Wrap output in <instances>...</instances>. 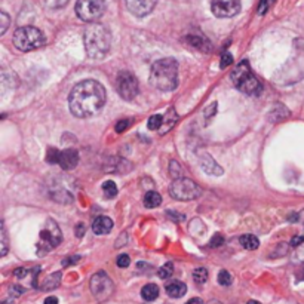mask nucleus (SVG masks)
Masks as SVG:
<instances>
[{
    "instance_id": "nucleus-1",
    "label": "nucleus",
    "mask_w": 304,
    "mask_h": 304,
    "mask_svg": "<svg viewBox=\"0 0 304 304\" xmlns=\"http://www.w3.org/2000/svg\"><path fill=\"white\" fill-rule=\"evenodd\" d=\"M107 101L105 89L100 82L86 79L79 82L69 95V107L73 116L79 119L95 116Z\"/></svg>"
},
{
    "instance_id": "nucleus-2",
    "label": "nucleus",
    "mask_w": 304,
    "mask_h": 304,
    "mask_svg": "<svg viewBox=\"0 0 304 304\" xmlns=\"http://www.w3.org/2000/svg\"><path fill=\"white\" fill-rule=\"evenodd\" d=\"M150 83L163 92L174 91L178 86V63L174 58L156 61L150 70Z\"/></svg>"
},
{
    "instance_id": "nucleus-3",
    "label": "nucleus",
    "mask_w": 304,
    "mask_h": 304,
    "mask_svg": "<svg viewBox=\"0 0 304 304\" xmlns=\"http://www.w3.org/2000/svg\"><path fill=\"white\" fill-rule=\"evenodd\" d=\"M83 43L86 54L92 60H102L111 45V36L107 27L98 22H92L83 33Z\"/></svg>"
},
{
    "instance_id": "nucleus-4",
    "label": "nucleus",
    "mask_w": 304,
    "mask_h": 304,
    "mask_svg": "<svg viewBox=\"0 0 304 304\" xmlns=\"http://www.w3.org/2000/svg\"><path fill=\"white\" fill-rule=\"evenodd\" d=\"M230 77L233 80V85L246 95H260L263 91V86L255 77V75L251 72L248 61H242L240 64H237V67L231 72Z\"/></svg>"
},
{
    "instance_id": "nucleus-5",
    "label": "nucleus",
    "mask_w": 304,
    "mask_h": 304,
    "mask_svg": "<svg viewBox=\"0 0 304 304\" xmlns=\"http://www.w3.org/2000/svg\"><path fill=\"white\" fill-rule=\"evenodd\" d=\"M12 42H13V46L18 51L30 52V51H34V49H39L45 43V37H43V33L39 28L27 25V27L18 28L13 33Z\"/></svg>"
},
{
    "instance_id": "nucleus-6",
    "label": "nucleus",
    "mask_w": 304,
    "mask_h": 304,
    "mask_svg": "<svg viewBox=\"0 0 304 304\" xmlns=\"http://www.w3.org/2000/svg\"><path fill=\"white\" fill-rule=\"evenodd\" d=\"M63 242V233L54 220H46L45 227L40 230V237L37 242V254L45 255Z\"/></svg>"
},
{
    "instance_id": "nucleus-7",
    "label": "nucleus",
    "mask_w": 304,
    "mask_h": 304,
    "mask_svg": "<svg viewBox=\"0 0 304 304\" xmlns=\"http://www.w3.org/2000/svg\"><path fill=\"white\" fill-rule=\"evenodd\" d=\"M169 195L177 199V201H195L202 195L201 187L190 178H177L172 181L171 187H169Z\"/></svg>"
},
{
    "instance_id": "nucleus-8",
    "label": "nucleus",
    "mask_w": 304,
    "mask_h": 304,
    "mask_svg": "<svg viewBox=\"0 0 304 304\" xmlns=\"http://www.w3.org/2000/svg\"><path fill=\"white\" fill-rule=\"evenodd\" d=\"M105 10L104 0H77L76 1V15L86 22H95L102 16Z\"/></svg>"
},
{
    "instance_id": "nucleus-9",
    "label": "nucleus",
    "mask_w": 304,
    "mask_h": 304,
    "mask_svg": "<svg viewBox=\"0 0 304 304\" xmlns=\"http://www.w3.org/2000/svg\"><path fill=\"white\" fill-rule=\"evenodd\" d=\"M89 288L95 300L100 303L108 300L114 293V284L105 272H98L91 278Z\"/></svg>"
},
{
    "instance_id": "nucleus-10",
    "label": "nucleus",
    "mask_w": 304,
    "mask_h": 304,
    "mask_svg": "<svg viewBox=\"0 0 304 304\" xmlns=\"http://www.w3.org/2000/svg\"><path fill=\"white\" fill-rule=\"evenodd\" d=\"M116 86H117L119 95L126 101L134 100L138 94V80L131 72H120L117 75Z\"/></svg>"
},
{
    "instance_id": "nucleus-11",
    "label": "nucleus",
    "mask_w": 304,
    "mask_h": 304,
    "mask_svg": "<svg viewBox=\"0 0 304 304\" xmlns=\"http://www.w3.org/2000/svg\"><path fill=\"white\" fill-rule=\"evenodd\" d=\"M211 10L218 18H231L240 10V0H211Z\"/></svg>"
},
{
    "instance_id": "nucleus-12",
    "label": "nucleus",
    "mask_w": 304,
    "mask_h": 304,
    "mask_svg": "<svg viewBox=\"0 0 304 304\" xmlns=\"http://www.w3.org/2000/svg\"><path fill=\"white\" fill-rule=\"evenodd\" d=\"M125 3L129 12L135 16H146L154 9L157 0H125Z\"/></svg>"
},
{
    "instance_id": "nucleus-13",
    "label": "nucleus",
    "mask_w": 304,
    "mask_h": 304,
    "mask_svg": "<svg viewBox=\"0 0 304 304\" xmlns=\"http://www.w3.org/2000/svg\"><path fill=\"white\" fill-rule=\"evenodd\" d=\"M79 163V153L75 149H67V150H61L60 153V159H58V165L64 169V171H70L75 169Z\"/></svg>"
},
{
    "instance_id": "nucleus-14",
    "label": "nucleus",
    "mask_w": 304,
    "mask_h": 304,
    "mask_svg": "<svg viewBox=\"0 0 304 304\" xmlns=\"http://www.w3.org/2000/svg\"><path fill=\"white\" fill-rule=\"evenodd\" d=\"M201 168L208 175H215V177L223 175V168L209 154H203L201 157Z\"/></svg>"
},
{
    "instance_id": "nucleus-15",
    "label": "nucleus",
    "mask_w": 304,
    "mask_h": 304,
    "mask_svg": "<svg viewBox=\"0 0 304 304\" xmlns=\"http://www.w3.org/2000/svg\"><path fill=\"white\" fill-rule=\"evenodd\" d=\"M111 228H113V221H111V218L104 217V215L95 218V221L92 223V230H94V233H95V234H100V236L110 233Z\"/></svg>"
},
{
    "instance_id": "nucleus-16",
    "label": "nucleus",
    "mask_w": 304,
    "mask_h": 304,
    "mask_svg": "<svg viewBox=\"0 0 304 304\" xmlns=\"http://www.w3.org/2000/svg\"><path fill=\"white\" fill-rule=\"evenodd\" d=\"M187 293V287L181 281H172L166 285V294L171 299H181Z\"/></svg>"
},
{
    "instance_id": "nucleus-17",
    "label": "nucleus",
    "mask_w": 304,
    "mask_h": 304,
    "mask_svg": "<svg viewBox=\"0 0 304 304\" xmlns=\"http://www.w3.org/2000/svg\"><path fill=\"white\" fill-rule=\"evenodd\" d=\"M186 40L189 42L190 46H193V48H196V49H199V51H203V52L211 51V43H209V40H208L205 36H201V34H189V36L186 37Z\"/></svg>"
},
{
    "instance_id": "nucleus-18",
    "label": "nucleus",
    "mask_w": 304,
    "mask_h": 304,
    "mask_svg": "<svg viewBox=\"0 0 304 304\" xmlns=\"http://www.w3.org/2000/svg\"><path fill=\"white\" fill-rule=\"evenodd\" d=\"M288 116H290V110L282 104H276L272 108V111L269 113V120L270 122H281V120L287 119Z\"/></svg>"
},
{
    "instance_id": "nucleus-19",
    "label": "nucleus",
    "mask_w": 304,
    "mask_h": 304,
    "mask_svg": "<svg viewBox=\"0 0 304 304\" xmlns=\"http://www.w3.org/2000/svg\"><path fill=\"white\" fill-rule=\"evenodd\" d=\"M141 297L146 302H154L159 297V287L154 284H147L143 290H141Z\"/></svg>"
},
{
    "instance_id": "nucleus-20",
    "label": "nucleus",
    "mask_w": 304,
    "mask_h": 304,
    "mask_svg": "<svg viewBox=\"0 0 304 304\" xmlns=\"http://www.w3.org/2000/svg\"><path fill=\"white\" fill-rule=\"evenodd\" d=\"M239 242L245 249H249V251H255L260 246V242H258L257 236H254V234H242L239 237Z\"/></svg>"
},
{
    "instance_id": "nucleus-21",
    "label": "nucleus",
    "mask_w": 304,
    "mask_h": 304,
    "mask_svg": "<svg viewBox=\"0 0 304 304\" xmlns=\"http://www.w3.org/2000/svg\"><path fill=\"white\" fill-rule=\"evenodd\" d=\"M60 284H61V273H60V272H55V273H52L51 276L46 278V281H45L43 285H42V290H45V291H52V290L58 288Z\"/></svg>"
},
{
    "instance_id": "nucleus-22",
    "label": "nucleus",
    "mask_w": 304,
    "mask_h": 304,
    "mask_svg": "<svg viewBox=\"0 0 304 304\" xmlns=\"http://www.w3.org/2000/svg\"><path fill=\"white\" fill-rule=\"evenodd\" d=\"M160 203H162V196H160L157 192L152 190V192H147V193H146V196H144V205H146L147 208H156V206H159Z\"/></svg>"
},
{
    "instance_id": "nucleus-23",
    "label": "nucleus",
    "mask_w": 304,
    "mask_h": 304,
    "mask_svg": "<svg viewBox=\"0 0 304 304\" xmlns=\"http://www.w3.org/2000/svg\"><path fill=\"white\" fill-rule=\"evenodd\" d=\"M171 116V108L168 110V114H166V117L163 119V123H162V126H163V129L160 131V134H165V132H168L172 126H174V123L177 122V119H178V116L174 113L172 114V117H169Z\"/></svg>"
},
{
    "instance_id": "nucleus-24",
    "label": "nucleus",
    "mask_w": 304,
    "mask_h": 304,
    "mask_svg": "<svg viewBox=\"0 0 304 304\" xmlns=\"http://www.w3.org/2000/svg\"><path fill=\"white\" fill-rule=\"evenodd\" d=\"M193 281L198 284V285H203L206 281H208V270L205 267H198L195 272H193Z\"/></svg>"
},
{
    "instance_id": "nucleus-25",
    "label": "nucleus",
    "mask_w": 304,
    "mask_h": 304,
    "mask_svg": "<svg viewBox=\"0 0 304 304\" xmlns=\"http://www.w3.org/2000/svg\"><path fill=\"white\" fill-rule=\"evenodd\" d=\"M102 190H104V195L108 198V199H113L116 195H117V187H116V183L114 181H105L102 184Z\"/></svg>"
},
{
    "instance_id": "nucleus-26",
    "label": "nucleus",
    "mask_w": 304,
    "mask_h": 304,
    "mask_svg": "<svg viewBox=\"0 0 304 304\" xmlns=\"http://www.w3.org/2000/svg\"><path fill=\"white\" fill-rule=\"evenodd\" d=\"M60 150L55 149V147H51L48 149V153H46V162L51 163V165H58V159H60Z\"/></svg>"
},
{
    "instance_id": "nucleus-27",
    "label": "nucleus",
    "mask_w": 304,
    "mask_h": 304,
    "mask_svg": "<svg viewBox=\"0 0 304 304\" xmlns=\"http://www.w3.org/2000/svg\"><path fill=\"white\" fill-rule=\"evenodd\" d=\"M172 273H174V264H172V263L163 264V266L159 269V272H157V275H159L160 279H168V278L172 276Z\"/></svg>"
},
{
    "instance_id": "nucleus-28",
    "label": "nucleus",
    "mask_w": 304,
    "mask_h": 304,
    "mask_svg": "<svg viewBox=\"0 0 304 304\" xmlns=\"http://www.w3.org/2000/svg\"><path fill=\"white\" fill-rule=\"evenodd\" d=\"M162 123H163V117L160 114H154L149 119V129L157 131L159 128H162Z\"/></svg>"
},
{
    "instance_id": "nucleus-29",
    "label": "nucleus",
    "mask_w": 304,
    "mask_h": 304,
    "mask_svg": "<svg viewBox=\"0 0 304 304\" xmlns=\"http://www.w3.org/2000/svg\"><path fill=\"white\" fill-rule=\"evenodd\" d=\"M231 282H233V278L227 270H221L218 273V284L221 287H228V285H231Z\"/></svg>"
},
{
    "instance_id": "nucleus-30",
    "label": "nucleus",
    "mask_w": 304,
    "mask_h": 304,
    "mask_svg": "<svg viewBox=\"0 0 304 304\" xmlns=\"http://www.w3.org/2000/svg\"><path fill=\"white\" fill-rule=\"evenodd\" d=\"M276 0H260V4H258V15H266L267 10L275 4Z\"/></svg>"
},
{
    "instance_id": "nucleus-31",
    "label": "nucleus",
    "mask_w": 304,
    "mask_h": 304,
    "mask_svg": "<svg viewBox=\"0 0 304 304\" xmlns=\"http://www.w3.org/2000/svg\"><path fill=\"white\" fill-rule=\"evenodd\" d=\"M169 174H171L175 180L181 177V166H180V163H178L177 160H172V162H171V165H169Z\"/></svg>"
},
{
    "instance_id": "nucleus-32",
    "label": "nucleus",
    "mask_w": 304,
    "mask_h": 304,
    "mask_svg": "<svg viewBox=\"0 0 304 304\" xmlns=\"http://www.w3.org/2000/svg\"><path fill=\"white\" fill-rule=\"evenodd\" d=\"M6 252H7V236H6V227L1 223V251H0V255L4 257Z\"/></svg>"
},
{
    "instance_id": "nucleus-33",
    "label": "nucleus",
    "mask_w": 304,
    "mask_h": 304,
    "mask_svg": "<svg viewBox=\"0 0 304 304\" xmlns=\"http://www.w3.org/2000/svg\"><path fill=\"white\" fill-rule=\"evenodd\" d=\"M293 261L294 263H303L304 261V242L300 246H297L294 255H293Z\"/></svg>"
},
{
    "instance_id": "nucleus-34",
    "label": "nucleus",
    "mask_w": 304,
    "mask_h": 304,
    "mask_svg": "<svg viewBox=\"0 0 304 304\" xmlns=\"http://www.w3.org/2000/svg\"><path fill=\"white\" fill-rule=\"evenodd\" d=\"M0 24H1V27H0V34H4L6 30H7V27H9V16H7L6 12H0Z\"/></svg>"
},
{
    "instance_id": "nucleus-35",
    "label": "nucleus",
    "mask_w": 304,
    "mask_h": 304,
    "mask_svg": "<svg viewBox=\"0 0 304 304\" xmlns=\"http://www.w3.org/2000/svg\"><path fill=\"white\" fill-rule=\"evenodd\" d=\"M116 263H117V266H119V267L125 269V267H128V266L131 264V258H129V255L122 254V255H119V257H117Z\"/></svg>"
},
{
    "instance_id": "nucleus-36",
    "label": "nucleus",
    "mask_w": 304,
    "mask_h": 304,
    "mask_svg": "<svg viewBox=\"0 0 304 304\" xmlns=\"http://www.w3.org/2000/svg\"><path fill=\"white\" fill-rule=\"evenodd\" d=\"M231 63H233V57H231V54H230V52H226V54H223V55H221V63H220L221 69L228 67Z\"/></svg>"
},
{
    "instance_id": "nucleus-37",
    "label": "nucleus",
    "mask_w": 304,
    "mask_h": 304,
    "mask_svg": "<svg viewBox=\"0 0 304 304\" xmlns=\"http://www.w3.org/2000/svg\"><path fill=\"white\" fill-rule=\"evenodd\" d=\"M224 243V239H223V236L220 234V233H217V234H214V237L211 239V242H209V246L211 248H218V246H221Z\"/></svg>"
},
{
    "instance_id": "nucleus-38",
    "label": "nucleus",
    "mask_w": 304,
    "mask_h": 304,
    "mask_svg": "<svg viewBox=\"0 0 304 304\" xmlns=\"http://www.w3.org/2000/svg\"><path fill=\"white\" fill-rule=\"evenodd\" d=\"M131 123H132V120H128V119L119 120V122L116 123V132H123V131H126V128L131 126Z\"/></svg>"
},
{
    "instance_id": "nucleus-39",
    "label": "nucleus",
    "mask_w": 304,
    "mask_h": 304,
    "mask_svg": "<svg viewBox=\"0 0 304 304\" xmlns=\"http://www.w3.org/2000/svg\"><path fill=\"white\" fill-rule=\"evenodd\" d=\"M80 261V255H73V257H67L63 260V266L67 267V266H72V264H76Z\"/></svg>"
},
{
    "instance_id": "nucleus-40",
    "label": "nucleus",
    "mask_w": 304,
    "mask_h": 304,
    "mask_svg": "<svg viewBox=\"0 0 304 304\" xmlns=\"http://www.w3.org/2000/svg\"><path fill=\"white\" fill-rule=\"evenodd\" d=\"M9 293H10V296H13V297H19V296L24 294V288L19 287V285H12L10 290H9Z\"/></svg>"
},
{
    "instance_id": "nucleus-41",
    "label": "nucleus",
    "mask_w": 304,
    "mask_h": 304,
    "mask_svg": "<svg viewBox=\"0 0 304 304\" xmlns=\"http://www.w3.org/2000/svg\"><path fill=\"white\" fill-rule=\"evenodd\" d=\"M166 215H168V217H169L171 220H174L175 223H178V221H183V220H184V215L175 214V212H174L172 209H171V211H168V212H166Z\"/></svg>"
},
{
    "instance_id": "nucleus-42",
    "label": "nucleus",
    "mask_w": 304,
    "mask_h": 304,
    "mask_svg": "<svg viewBox=\"0 0 304 304\" xmlns=\"http://www.w3.org/2000/svg\"><path fill=\"white\" fill-rule=\"evenodd\" d=\"M66 3L67 0H46V4L51 7H60V6H64Z\"/></svg>"
},
{
    "instance_id": "nucleus-43",
    "label": "nucleus",
    "mask_w": 304,
    "mask_h": 304,
    "mask_svg": "<svg viewBox=\"0 0 304 304\" xmlns=\"http://www.w3.org/2000/svg\"><path fill=\"white\" fill-rule=\"evenodd\" d=\"M215 110H217V102L211 104V105H209V108H206V110H205V116H206V119H211V117L215 114Z\"/></svg>"
},
{
    "instance_id": "nucleus-44",
    "label": "nucleus",
    "mask_w": 304,
    "mask_h": 304,
    "mask_svg": "<svg viewBox=\"0 0 304 304\" xmlns=\"http://www.w3.org/2000/svg\"><path fill=\"white\" fill-rule=\"evenodd\" d=\"M30 273V270H27V269H22V267H19V269H16L15 272H13V275L16 276V278H25L27 275Z\"/></svg>"
},
{
    "instance_id": "nucleus-45",
    "label": "nucleus",
    "mask_w": 304,
    "mask_h": 304,
    "mask_svg": "<svg viewBox=\"0 0 304 304\" xmlns=\"http://www.w3.org/2000/svg\"><path fill=\"white\" fill-rule=\"evenodd\" d=\"M85 234V226H83V223H79L77 226H76V236L77 237H82Z\"/></svg>"
},
{
    "instance_id": "nucleus-46",
    "label": "nucleus",
    "mask_w": 304,
    "mask_h": 304,
    "mask_svg": "<svg viewBox=\"0 0 304 304\" xmlns=\"http://www.w3.org/2000/svg\"><path fill=\"white\" fill-rule=\"evenodd\" d=\"M304 242V237L303 236H296L293 240H291V246H294V248H297V246H300L302 243Z\"/></svg>"
},
{
    "instance_id": "nucleus-47",
    "label": "nucleus",
    "mask_w": 304,
    "mask_h": 304,
    "mask_svg": "<svg viewBox=\"0 0 304 304\" xmlns=\"http://www.w3.org/2000/svg\"><path fill=\"white\" fill-rule=\"evenodd\" d=\"M45 304H58V299L57 297H48L45 300Z\"/></svg>"
},
{
    "instance_id": "nucleus-48",
    "label": "nucleus",
    "mask_w": 304,
    "mask_h": 304,
    "mask_svg": "<svg viewBox=\"0 0 304 304\" xmlns=\"http://www.w3.org/2000/svg\"><path fill=\"white\" fill-rule=\"evenodd\" d=\"M186 304H203V302L201 300V299H198V297H196V299H192L190 302H187Z\"/></svg>"
},
{
    "instance_id": "nucleus-49",
    "label": "nucleus",
    "mask_w": 304,
    "mask_h": 304,
    "mask_svg": "<svg viewBox=\"0 0 304 304\" xmlns=\"http://www.w3.org/2000/svg\"><path fill=\"white\" fill-rule=\"evenodd\" d=\"M1 304H15V303H13V300L7 299V300H3V302H1Z\"/></svg>"
},
{
    "instance_id": "nucleus-50",
    "label": "nucleus",
    "mask_w": 304,
    "mask_h": 304,
    "mask_svg": "<svg viewBox=\"0 0 304 304\" xmlns=\"http://www.w3.org/2000/svg\"><path fill=\"white\" fill-rule=\"evenodd\" d=\"M246 304H260L258 302H255V300H251V302H248Z\"/></svg>"
},
{
    "instance_id": "nucleus-51",
    "label": "nucleus",
    "mask_w": 304,
    "mask_h": 304,
    "mask_svg": "<svg viewBox=\"0 0 304 304\" xmlns=\"http://www.w3.org/2000/svg\"><path fill=\"white\" fill-rule=\"evenodd\" d=\"M208 304H221L220 302H217V300H212V302H209Z\"/></svg>"
},
{
    "instance_id": "nucleus-52",
    "label": "nucleus",
    "mask_w": 304,
    "mask_h": 304,
    "mask_svg": "<svg viewBox=\"0 0 304 304\" xmlns=\"http://www.w3.org/2000/svg\"><path fill=\"white\" fill-rule=\"evenodd\" d=\"M302 279H304V269H303V272H302Z\"/></svg>"
}]
</instances>
